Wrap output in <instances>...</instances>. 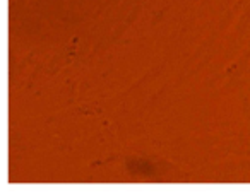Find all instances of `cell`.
<instances>
[]
</instances>
